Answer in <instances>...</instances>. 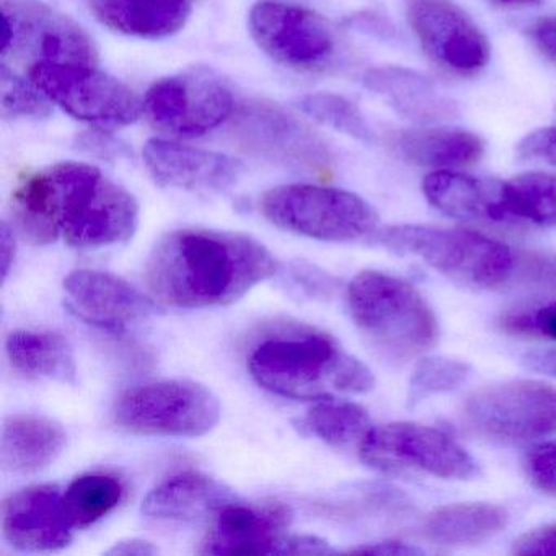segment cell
I'll return each mask as SVG.
<instances>
[{
    "mask_svg": "<svg viewBox=\"0 0 556 556\" xmlns=\"http://www.w3.org/2000/svg\"><path fill=\"white\" fill-rule=\"evenodd\" d=\"M249 370L263 389L299 402L333 399V392L367 393L376 386L366 364L320 331L263 341L250 354Z\"/></svg>",
    "mask_w": 556,
    "mask_h": 556,
    "instance_id": "3",
    "label": "cell"
},
{
    "mask_svg": "<svg viewBox=\"0 0 556 556\" xmlns=\"http://www.w3.org/2000/svg\"><path fill=\"white\" fill-rule=\"evenodd\" d=\"M233 494L226 484L200 471H185L162 481L142 501V514L152 519H204L232 503Z\"/></svg>",
    "mask_w": 556,
    "mask_h": 556,
    "instance_id": "20",
    "label": "cell"
},
{
    "mask_svg": "<svg viewBox=\"0 0 556 556\" xmlns=\"http://www.w3.org/2000/svg\"><path fill=\"white\" fill-rule=\"evenodd\" d=\"M523 470L533 488L556 497V441L533 447L523 457Z\"/></svg>",
    "mask_w": 556,
    "mask_h": 556,
    "instance_id": "34",
    "label": "cell"
},
{
    "mask_svg": "<svg viewBox=\"0 0 556 556\" xmlns=\"http://www.w3.org/2000/svg\"><path fill=\"white\" fill-rule=\"evenodd\" d=\"M295 106L314 122L343 132L356 141L370 144L376 139L361 110L344 97L334 93H308L299 97Z\"/></svg>",
    "mask_w": 556,
    "mask_h": 556,
    "instance_id": "31",
    "label": "cell"
},
{
    "mask_svg": "<svg viewBox=\"0 0 556 556\" xmlns=\"http://www.w3.org/2000/svg\"><path fill=\"white\" fill-rule=\"evenodd\" d=\"M491 2H493V4L500 5V8L520 9L540 4L542 0H491Z\"/></svg>",
    "mask_w": 556,
    "mask_h": 556,
    "instance_id": "46",
    "label": "cell"
},
{
    "mask_svg": "<svg viewBox=\"0 0 556 556\" xmlns=\"http://www.w3.org/2000/svg\"><path fill=\"white\" fill-rule=\"evenodd\" d=\"M503 325L510 333L539 334L556 341V302L532 314L507 315Z\"/></svg>",
    "mask_w": 556,
    "mask_h": 556,
    "instance_id": "36",
    "label": "cell"
},
{
    "mask_svg": "<svg viewBox=\"0 0 556 556\" xmlns=\"http://www.w3.org/2000/svg\"><path fill=\"white\" fill-rule=\"evenodd\" d=\"M113 418L131 434L200 438L219 422L220 403L203 383L190 379L161 380L122 393Z\"/></svg>",
    "mask_w": 556,
    "mask_h": 556,
    "instance_id": "7",
    "label": "cell"
},
{
    "mask_svg": "<svg viewBox=\"0 0 556 556\" xmlns=\"http://www.w3.org/2000/svg\"><path fill=\"white\" fill-rule=\"evenodd\" d=\"M346 299L354 324L390 356L406 359L438 343L434 311L403 279L380 271L359 273L348 286Z\"/></svg>",
    "mask_w": 556,
    "mask_h": 556,
    "instance_id": "4",
    "label": "cell"
},
{
    "mask_svg": "<svg viewBox=\"0 0 556 556\" xmlns=\"http://www.w3.org/2000/svg\"><path fill=\"white\" fill-rule=\"evenodd\" d=\"M0 92L4 119L47 118L50 115V99L34 83L28 84L18 77L5 63L0 70Z\"/></svg>",
    "mask_w": 556,
    "mask_h": 556,
    "instance_id": "33",
    "label": "cell"
},
{
    "mask_svg": "<svg viewBox=\"0 0 556 556\" xmlns=\"http://www.w3.org/2000/svg\"><path fill=\"white\" fill-rule=\"evenodd\" d=\"M45 206L67 245L103 249L126 243L139 226V204L122 185L83 162L43 168Z\"/></svg>",
    "mask_w": 556,
    "mask_h": 556,
    "instance_id": "2",
    "label": "cell"
},
{
    "mask_svg": "<svg viewBox=\"0 0 556 556\" xmlns=\"http://www.w3.org/2000/svg\"><path fill=\"white\" fill-rule=\"evenodd\" d=\"M123 497L125 484L115 475H80L63 493L64 510L71 526L84 530L113 513Z\"/></svg>",
    "mask_w": 556,
    "mask_h": 556,
    "instance_id": "29",
    "label": "cell"
},
{
    "mask_svg": "<svg viewBox=\"0 0 556 556\" xmlns=\"http://www.w3.org/2000/svg\"><path fill=\"white\" fill-rule=\"evenodd\" d=\"M471 367L464 361L444 356H426L416 363L408 383L406 405L415 408L429 396L452 392L470 377Z\"/></svg>",
    "mask_w": 556,
    "mask_h": 556,
    "instance_id": "32",
    "label": "cell"
},
{
    "mask_svg": "<svg viewBox=\"0 0 556 556\" xmlns=\"http://www.w3.org/2000/svg\"><path fill=\"white\" fill-rule=\"evenodd\" d=\"M157 546L152 545L151 542H146L141 539L123 540V542H116L112 548L106 549V555H138L149 556L157 553Z\"/></svg>",
    "mask_w": 556,
    "mask_h": 556,
    "instance_id": "45",
    "label": "cell"
},
{
    "mask_svg": "<svg viewBox=\"0 0 556 556\" xmlns=\"http://www.w3.org/2000/svg\"><path fill=\"white\" fill-rule=\"evenodd\" d=\"M462 419L475 434L523 442L556 432V387L540 380H513L468 396Z\"/></svg>",
    "mask_w": 556,
    "mask_h": 556,
    "instance_id": "9",
    "label": "cell"
},
{
    "mask_svg": "<svg viewBox=\"0 0 556 556\" xmlns=\"http://www.w3.org/2000/svg\"><path fill=\"white\" fill-rule=\"evenodd\" d=\"M249 25L255 43L276 63L292 70H318L337 51L333 28L307 9L260 2L250 11Z\"/></svg>",
    "mask_w": 556,
    "mask_h": 556,
    "instance_id": "14",
    "label": "cell"
},
{
    "mask_svg": "<svg viewBox=\"0 0 556 556\" xmlns=\"http://www.w3.org/2000/svg\"><path fill=\"white\" fill-rule=\"evenodd\" d=\"M509 522L504 507L491 503H457L438 507L422 522V535L442 546L480 545Z\"/></svg>",
    "mask_w": 556,
    "mask_h": 556,
    "instance_id": "26",
    "label": "cell"
},
{
    "mask_svg": "<svg viewBox=\"0 0 556 556\" xmlns=\"http://www.w3.org/2000/svg\"><path fill=\"white\" fill-rule=\"evenodd\" d=\"M5 351L12 366L25 376L76 386V356L63 334L51 331H12L5 341Z\"/></svg>",
    "mask_w": 556,
    "mask_h": 556,
    "instance_id": "27",
    "label": "cell"
},
{
    "mask_svg": "<svg viewBox=\"0 0 556 556\" xmlns=\"http://www.w3.org/2000/svg\"><path fill=\"white\" fill-rule=\"evenodd\" d=\"M292 513L278 501L229 503L216 514L201 543L203 555H276L288 535Z\"/></svg>",
    "mask_w": 556,
    "mask_h": 556,
    "instance_id": "18",
    "label": "cell"
},
{
    "mask_svg": "<svg viewBox=\"0 0 556 556\" xmlns=\"http://www.w3.org/2000/svg\"><path fill=\"white\" fill-rule=\"evenodd\" d=\"M292 281L304 289L311 298H328L333 294L337 282L327 273L307 263H294L291 268Z\"/></svg>",
    "mask_w": 556,
    "mask_h": 556,
    "instance_id": "38",
    "label": "cell"
},
{
    "mask_svg": "<svg viewBox=\"0 0 556 556\" xmlns=\"http://www.w3.org/2000/svg\"><path fill=\"white\" fill-rule=\"evenodd\" d=\"M507 220L556 227L555 175L532 172L501 181L500 223Z\"/></svg>",
    "mask_w": 556,
    "mask_h": 556,
    "instance_id": "28",
    "label": "cell"
},
{
    "mask_svg": "<svg viewBox=\"0 0 556 556\" xmlns=\"http://www.w3.org/2000/svg\"><path fill=\"white\" fill-rule=\"evenodd\" d=\"M529 37L536 50L556 64V15L539 18L529 28Z\"/></svg>",
    "mask_w": 556,
    "mask_h": 556,
    "instance_id": "41",
    "label": "cell"
},
{
    "mask_svg": "<svg viewBox=\"0 0 556 556\" xmlns=\"http://www.w3.org/2000/svg\"><path fill=\"white\" fill-rule=\"evenodd\" d=\"M31 83L80 122L100 128H123L138 122L142 103L122 80L83 64L38 63Z\"/></svg>",
    "mask_w": 556,
    "mask_h": 556,
    "instance_id": "10",
    "label": "cell"
},
{
    "mask_svg": "<svg viewBox=\"0 0 556 556\" xmlns=\"http://www.w3.org/2000/svg\"><path fill=\"white\" fill-rule=\"evenodd\" d=\"M305 428L334 448L361 445L370 431L369 415L363 406L341 400H320L305 418Z\"/></svg>",
    "mask_w": 556,
    "mask_h": 556,
    "instance_id": "30",
    "label": "cell"
},
{
    "mask_svg": "<svg viewBox=\"0 0 556 556\" xmlns=\"http://www.w3.org/2000/svg\"><path fill=\"white\" fill-rule=\"evenodd\" d=\"M522 363L530 370L556 377V350H535L523 354Z\"/></svg>",
    "mask_w": 556,
    "mask_h": 556,
    "instance_id": "43",
    "label": "cell"
},
{
    "mask_svg": "<svg viewBox=\"0 0 556 556\" xmlns=\"http://www.w3.org/2000/svg\"><path fill=\"white\" fill-rule=\"evenodd\" d=\"M377 242L399 255H416L435 271L473 289H500L513 279L517 256L503 243L464 229L402 226L380 230Z\"/></svg>",
    "mask_w": 556,
    "mask_h": 556,
    "instance_id": "5",
    "label": "cell"
},
{
    "mask_svg": "<svg viewBox=\"0 0 556 556\" xmlns=\"http://www.w3.org/2000/svg\"><path fill=\"white\" fill-rule=\"evenodd\" d=\"M230 135L247 154L286 167L327 174L333 164L328 146L275 103L255 100L240 106L233 116Z\"/></svg>",
    "mask_w": 556,
    "mask_h": 556,
    "instance_id": "13",
    "label": "cell"
},
{
    "mask_svg": "<svg viewBox=\"0 0 556 556\" xmlns=\"http://www.w3.org/2000/svg\"><path fill=\"white\" fill-rule=\"evenodd\" d=\"M2 56L38 63L83 64L99 60L90 35L73 18L38 0H2ZM31 64V66H34Z\"/></svg>",
    "mask_w": 556,
    "mask_h": 556,
    "instance_id": "11",
    "label": "cell"
},
{
    "mask_svg": "<svg viewBox=\"0 0 556 556\" xmlns=\"http://www.w3.org/2000/svg\"><path fill=\"white\" fill-rule=\"evenodd\" d=\"M520 282L533 289L556 292V255L529 253L516 260V271ZM513 276V278H514Z\"/></svg>",
    "mask_w": 556,
    "mask_h": 556,
    "instance_id": "35",
    "label": "cell"
},
{
    "mask_svg": "<svg viewBox=\"0 0 556 556\" xmlns=\"http://www.w3.org/2000/svg\"><path fill=\"white\" fill-rule=\"evenodd\" d=\"M408 22L429 60L442 70L468 77L486 67V35L452 0H412Z\"/></svg>",
    "mask_w": 556,
    "mask_h": 556,
    "instance_id": "15",
    "label": "cell"
},
{
    "mask_svg": "<svg viewBox=\"0 0 556 556\" xmlns=\"http://www.w3.org/2000/svg\"><path fill=\"white\" fill-rule=\"evenodd\" d=\"M361 460L386 475L426 473L441 480L477 477L475 458L441 429L416 422L370 428L359 445Z\"/></svg>",
    "mask_w": 556,
    "mask_h": 556,
    "instance_id": "8",
    "label": "cell"
},
{
    "mask_svg": "<svg viewBox=\"0 0 556 556\" xmlns=\"http://www.w3.org/2000/svg\"><path fill=\"white\" fill-rule=\"evenodd\" d=\"M15 252H17V245H15L14 227L9 226L8 223H2V229H0V256H2V281H5V279H8L9 273H11L12 266H14Z\"/></svg>",
    "mask_w": 556,
    "mask_h": 556,
    "instance_id": "44",
    "label": "cell"
},
{
    "mask_svg": "<svg viewBox=\"0 0 556 556\" xmlns=\"http://www.w3.org/2000/svg\"><path fill=\"white\" fill-rule=\"evenodd\" d=\"M144 164L155 184L197 193H217L239 180L242 164L219 152L152 139L144 148Z\"/></svg>",
    "mask_w": 556,
    "mask_h": 556,
    "instance_id": "19",
    "label": "cell"
},
{
    "mask_svg": "<svg viewBox=\"0 0 556 556\" xmlns=\"http://www.w3.org/2000/svg\"><path fill=\"white\" fill-rule=\"evenodd\" d=\"M517 155L526 161L556 165V126L536 129L516 146Z\"/></svg>",
    "mask_w": 556,
    "mask_h": 556,
    "instance_id": "37",
    "label": "cell"
},
{
    "mask_svg": "<svg viewBox=\"0 0 556 556\" xmlns=\"http://www.w3.org/2000/svg\"><path fill=\"white\" fill-rule=\"evenodd\" d=\"M426 200L447 216L500 223L501 181L441 170L422 181Z\"/></svg>",
    "mask_w": 556,
    "mask_h": 556,
    "instance_id": "25",
    "label": "cell"
},
{
    "mask_svg": "<svg viewBox=\"0 0 556 556\" xmlns=\"http://www.w3.org/2000/svg\"><path fill=\"white\" fill-rule=\"evenodd\" d=\"M67 305L87 324L112 333L148 320L157 305L119 276L99 269H77L64 279Z\"/></svg>",
    "mask_w": 556,
    "mask_h": 556,
    "instance_id": "17",
    "label": "cell"
},
{
    "mask_svg": "<svg viewBox=\"0 0 556 556\" xmlns=\"http://www.w3.org/2000/svg\"><path fill=\"white\" fill-rule=\"evenodd\" d=\"M387 144L400 161L418 167H470L484 155L480 136L458 128L402 129L392 132Z\"/></svg>",
    "mask_w": 556,
    "mask_h": 556,
    "instance_id": "22",
    "label": "cell"
},
{
    "mask_svg": "<svg viewBox=\"0 0 556 556\" xmlns=\"http://www.w3.org/2000/svg\"><path fill=\"white\" fill-rule=\"evenodd\" d=\"M90 11L110 30L142 40H162L184 30L187 0H89Z\"/></svg>",
    "mask_w": 556,
    "mask_h": 556,
    "instance_id": "24",
    "label": "cell"
},
{
    "mask_svg": "<svg viewBox=\"0 0 556 556\" xmlns=\"http://www.w3.org/2000/svg\"><path fill=\"white\" fill-rule=\"evenodd\" d=\"M66 442V431L54 419L37 415L9 416L2 426V468L11 473H38L63 454Z\"/></svg>",
    "mask_w": 556,
    "mask_h": 556,
    "instance_id": "23",
    "label": "cell"
},
{
    "mask_svg": "<svg viewBox=\"0 0 556 556\" xmlns=\"http://www.w3.org/2000/svg\"><path fill=\"white\" fill-rule=\"evenodd\" d=\"M364 86L413 122H445L458 115L454 100L439 92L431 80L405 67L383 66L367 71Z\"/></svg>",
    "mask_w": 556,
    "mask_h": 556,
    "instance_id": "21",
    "label": "cell"
},
{
    "mask_svg": "<svg viewBox=\"0 0 556 556\" xmlns=\"http://www.w3.org/2000/svg\"><path fill=\"white\" fill-rule=\"evenodd\" d=\"M144 110L154 128L175 138H198L233 115L229 86L204 67L159 80L146 96Z\"/></svg>",
    "mask_w": 556,
    "mask_h": 556,
    "instance_id": "12",
    "label": "cell"
},
{
    "mask_svg": "<svg viewBox=\"0 0 556 556\" xmlns=\"http://www.w3.org/2000/svg\"><path fill=\"white\" fill-rule=\"evenodd\" d=\"M266 220L286 232L324 242H353L376 230L379 216L350 191L321 185H282L260 200Z\"/></svg>",
    "mask_w": 556,
    "mask_h": 556,
    "instance_id": "6",
    "label": "cell"
},
{
    "mask_svg": "<svg viewBox=\"0 0 556 556\" xmlns=\"http://www.w3.org/2000/svg\"><path fill=\"white\" fill-rule=\"evenodd\" d=\"M327 540L317 535H286L279 543L276 555H331Z\"/></svg>",
    "mask_w": 556,
    "mask_h": 556,
    "instance_id": "40",
    "label": "cell"
},
{
    "mask_svg": "<svg viewBox=\"0 0 556 556\" xmlns=\"http://www.w3.org/2000/svg\"><path fill=\"white\" fill-rule=\"evenodd\" d=\"M279 263L253 237L185 227L165 233L146 263V282L164 305L226 307L278 273Z\"/></svg>",
    "mask_w": 556,
    "mask_h": 556,
    "instance_id": "1",
    "label": "cell"
},
{
    "mask_svg": "<svg viewBox=\"0 0 556 556\" xmlns=\"http://www.w3.org/2000/svg\"><path fill=\"white\" fill-rule=\"evenodd\" d=\"M346 553L354 555H380V556H416L422 555V549L408 543L386 540V542L366 543V545L354 546L346 549Z\"/></svg>",
    "mask_w": 556,
    "mask_h": 556,
    "instance_id": "42",
    "label": "cell"
},
{
    "mask_svg": "<svg viewBox=\"0 0 556 556\" xmlns=\"http://www.w3.org/2000/svg\"><path fill=\"white\" fill-rule=\"evenodd\" d=\"M74 530L58 484H34L2 501V533L22 552H60L73 543Z\"/></svg>",
    "mask_w": 556,
    "mask_h": 556,
    "instance_id": "16",
    "label": "cell"
},
{
    "mask_svg": "<svg viewBox=\"0 0 556 556\" xmlns=\"http://www.w3.org/2000/svg\"><path fill=\"white\" fill-rule=\"evenodd\" d=\"M513 555H556V523L540 527L514 540Z\"/></svg>",
    "mask_w": 556,
    "mask_h": 556,
    "instance_id": "39",
    "label": "cell"
}]
</instances>
